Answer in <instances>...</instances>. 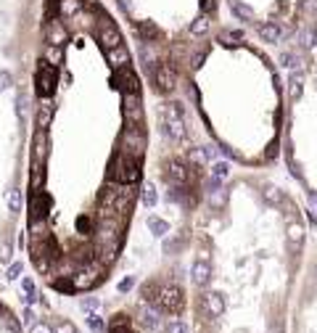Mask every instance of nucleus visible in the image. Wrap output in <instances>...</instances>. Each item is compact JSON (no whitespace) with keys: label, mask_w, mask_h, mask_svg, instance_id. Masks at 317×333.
I'll return each mask as SVG.
<instances>
[{"label":"nucleus","mask_w":317,"mask_h":333,"mask_svg":"<svg viewBox=\"0 0 317 333\" xmlns=\"http://www.w3.org/2000/svg\"><path fill=\"white\" fill-rule=\"evenodd\" d=\"M108 180H116L122 185H132V182L140 180V159L127 154H119L111 161V169H108Z\"/></svg>","instance_id":"obj_1"},{"label":"nucleus","mask_w":317,"mask_h":333,"mask_svg":"<svg viewBox=\"0 0 317 333\" xmlns=\"http://www.w3.org/2000/svg\"><path fill=\"white\" fill-rule=\"evenodd\" d=\"M161 125H164V133L172 140H185L188 130H185V116H183V106L180 103H167L161 109Z\"/></svg>","instance_id":"obj_2"},{"label":"nucleus","mask_w":317,"mask_h":333,"mask_svg":"<svg viewBox=\"0 0 317 333\" xmlns=\"http://www.w3.org/2000/svg\"><path fill=\"white\" fill-rule=\"evenodd\" d=\"M185 299H183V291L177 289V286H161L159 289V296H156V307L164 312H169V315H177L180 310H183Z\"/></svg>","instance_id":"obj_3"},{"label":"nucleus","mask_w":317,"mask_h":333,"mask_svg":"<svg viewBox=\"0 0 317 333\" xmlns=\"http://www.w3.org/2000/svg\"><path fill=\"white\" fill-rule=\"evenodd\" d=\"M122 146H125V151H122V154L140 159V154H143V148H146L143 127H127V130H125V135H122Z\"/></svg>","instance_id":"obj_4"},{"label":"nucleus","mask_w":317,"mask_h":333,"mask_svg":"<svg viewBox=\"0 0 317 333\" xmlns=\"http://www.w3.org/2000/svg\"><path fill=\"white\" fill-rule=\"evenodd\" d=\"M153 82L161 93H169V90L177 88V71H174L172 64H156L153 67Z\"/></svg>","instance_id":"obj_5"},{"label":"nucleus","mask_w":317,"mask_h":333,"mask_svg":"<svg viewBox=\"0 0 317 333\" xmlns=\"http://www.w3.org/2000/svg\"><path fill=\"white\" fill-rule=\"evenodd\" d=\"M53 88H56V67H50L42 58L40 67H37V95L48 98L53 93Z\"/></svg>","instance_id":"obj_6"},{"label":"nucleus","mask_w":317,"mask_h":333,"mask_svg":"<svg viewBox=\"0 0 317 333\" xmlns=\"http://www.w3.org/2000/svg\"><path fill=\"white\" fill-rule=\"evenodd\" d=\"M125 119H127V127L143 125V106H140L138 93H125Z\"/></svg>","instance_id":"obj_7"},{"label":"nucleus","mask_w":317,"mask_h":333,"mask_svg":"<svg viewBox=\"0 0 317 333\" xmlns=\"http://www.w3.org/2000/svg\"><path fill=\"white\" fill-rule=\"evenodd\" d=\"M164 180L169 182V185H185L188 182V167L180 159H172L164 169Z\"/></svg>","instance_id":"obj_8"},{"label":"nucleus","mask_w":317,"mask_h":333,"mask_svg":"<svg viewBox=\"0 0 317 333\" xmlns=\"http://www.w3.org/2000/svg\"><path fill=\"white\" fill-rule=\"evenodd\" d=\"M98 37H101V43H103V48L106 50H111L116 48V45H122V35H119V29L111 24V19H103V24H101V32H98Z\"/></svg>","instance_id":"obj_9"},{"label":"nucleus","mask_w":317,"mask_h":333,"mask_svg":"<svg viewBox=\"0 0 317 333\" xmlns=\"http://www.w3.org/2000/svg\"><path fill=\"white\" fill-rule=\"evenodd\" d=\"M116 88L125 90V93H138L140 85H138V77L130 67H119L116 69Z\"/></svg>","instance_id":"obj_10"},{"label":"nucleus","mask_w":317,"mask_h":333,"mask_svg":"<svg viewBox=\"0 0 317 333\" xmlns=\"http://www.w3.org/2000/svg\"><path fill=\"white\" fill-rule=\"evenodd\" d=\"M32 212H29V225H35V222H42L45 214H48V196L35 191L32 193Z\"/></svg>","instance_id":"obj_11"},{"label":"nucleus","mask_w":317,"mask_h":333,"mask_svg":"<svg viewBox=\"0 0 317 333\" xmlns=\"http://www.w3.org/2000/svg\"><path fill=\"white\" fill-rule=\"evenodd\" d=\"M45 37H48V45H63L66 43V29L58 19H50L48 27H45Z\"/></svg>","instance_id":"obj_12"},{"label":"nucleus","mask_w":317,"mask_h":333,"mask_svg":"<svg viewBox=\"0 0 317 333\" xmlns=\"http://www.w3.org/2000/svg\"><path fill=\"white\" fill-rule=\"evenodd\" d=\"M32 156H35V161H45V156H48V135H45V130H37L35 138H32Z\"/></svg>","instance_id":"obj_13"},{"label":"nucleus","mask_w":317,"mask_h":333,"mask_svg":"<svg viewBox=\"0 0 317 333\" xmlns=\"http://www.w3.org/2000/svg\"><path fill=\"white\" fill-rule=\"evenodd\" d=\"M201 304H204V310L209 312L211 317H219L225 312V302H222V296H219V293H204Z\"/></svg>","instance_id":"obj_14"},{"label":"nucleus","mask_w":317,"mask_h":333,"mask_svg":"<svg viewBox=\"0 0 317 333\" xmlns=\"http://www.w3.org/2000/svg\"><path fill=\"white\" fill-rule=\"evenodd\" d=\"M106 56H108V64L111 67H127L130 64V53H127V48L125 45H116V48H111V50H106Z\"/></svg>","instance_id":"obj_15"},{"label":"nucleus","mask_w":317,"mask_h":333,"mask_svg":"<svg viewBox=\"0 0 317 333\" xmlns=\"http://www.w3.org/2000/svg\"><path fill=\"white\" fill-rule=\"evenodd\" d=\"M45 182V169H42V161H32V178H29V185L32 191H40Z\"/></svg>","instance_id":"obj_16"},{"label":"nucleus","mask_w":317,"mask_h":333,"mask_svg":"<svg viewBox=\"0 0 317 333\" xmlns=\"http://www.w3.org/2000/svg\"><path fill=\"white\" fill-rule=\"evenodd\" d=\"M50 119H53V106H50L48 101H42L40 109H37V127L45 130V127L50 125Z\"/></svg>","instance_id":"obj_17"},{"label":"nucleus","mask_w":317,"mask_h":333,"mask_svg":"<svg viewBox=\"0 0 317 333\" xmlns=\"http://www.w3.org/2000/svg\"><path fill=\"white\" fill-rule=\"evenodd\" d=\"M209 275H211L209 265H206L204 259H198V262L193 265V280H196L198 286H206V280H209Z\"/></svg>","instance_id":"obj_18"},{"label":"nucleus","mask_w":317,"mask_h":333,"mask_svg":"<svg viewBox=\"0 0 317 333\" xmlns=\"http://www.w3.org/2000/svg\"><path fill=\"white\" fill-rule=\"evenodd\" d=\"M108 333H130V317L127 315H114Z\"/></svg>","instance_id":"obj_19"},{"label":"nucleus","mask_w":317,"mask_h":333,"mask_svg":"<svg viewBox=\"0 0 317 333\" xmlns=\"http://www.w3.org/2000/svg\"><path fill=\"white\" fill-rule=\"evenodd\" d=\"M45 61H48L50 67H58V64L63 61V50H61V45H48V50H45Z\"/></svg>","instance_id":"obj_20"},{"label":"nucleus","mask_w":317,"mask_h":333,"mask_svg":"<svg viewBox=\"0 0 317 333\" xmlns=\"http://www.w3.org/2000/svg\"><path fill=\"white\" fill-rule=\"evenodd\" d=\"M259 32H262V37H264L267 43H275L277 37H280V29H277V24H264Z\"/></svg>","instance_id":"obj_21"},{"label":"nucleus","mask_w":317,"mask_h":333,"mask_svg":"<svg viewBox=\"0 0 317 333\" xmlns=\"http://www.w3.org/2000/svg\"><path fill=\"white\" fill-rule=\"evenodd\" d=\"M159 289H161L159 283H146V286H143V299H146V302H151V304H156Z\"/></svg>","instance_id":"obj_22"},{"label":"nucleus","mask_w":317,"mask_h":333,"mask_svg":"<svg viewBox=\"0 0 317 333\" xmlns=\"http://www.w3.org/2000/svg\"><path fill=\"white\" fill-rule=\"evenodd\" d=\"M148 227H151L156 236H164V233H169V225H167L164 220H159V217H151V220H148Z\"/></svg>","instance_id":"obj_23"},{"label":"nucleus","mask_w":317,"mask_h":333,"mask_svg":"<svg viewBox=\"0 0 317 333\" xmlns=\"http://www.w3.org/2000/svg\"><path fill=\"white\" fill-rule=\"evenodd\" d=\"M288 238H291V244H301V238H304V227H301V225H296V222H291V225H288Z\"/></svg>","instance_id":"obj_24"},{"label":"nucleus","mask_w":317,"mask_h":333,"mask_svg":"<svg viewBox=\"0 0 317 333\" xmlns=\"http://www.w3.org/2000/svg\"><path fill=\"white\" fill-rule=\"evenodd\" d=\"M228 178V164L225 161H217L214 167H211V180H225Z\"/></svg>","instance_id":"obj_25"},{"label":"nucleus","mask_w":317,"mask_h":333,"mask_svg":"<svg viewBox=\"0 0 317 333\" xmlns=\"http://www.w3.org/2000/svg\"><path fill=\"white\" fill-rule=\"evenodd\" d=\"M140 196H143V204H146V206H153V204H156V188H153V185H146Z\"/></svg>","instance_id":"obj_26"},{"label":"nucleus","mask_w":317,"mask_h":333,"mask_svg":"<svg viewBox=\"0 0 317 333\" xmlns=\"http://www.w3.org/2000/svg\"><path fill=\"white\" fill-rule=\"evenodd\" d=\"M138 29H140V35H143L146 40H148V37H159V29L153 27V24H148V22H143V24H138Z\"/></svg>","instance_id":"obj_27"},{"label":"nucleus","mask_w":317,"mask_h":333,"mask_svg":"<svg viewBox=\"0 0 317 333\" xmlns=\"http://www.w3.org/2000/svg\"><path fill=\"white\" fill-rule=\"evenodd\" d=\"M87 325H90V328H93L95 333H103V331H106V325H103V320H101L98 315H95V312H93V315L87 317Z\"/></svg>","instance_id":"obj_28"},{"label":"nucleus","mask_w":317,"mask_h":333,"mask_svg":"<svg viewBox=\"0 0 317 333\" xmlns=\"http://www.w3.org/2000/svg\"><path fill=\"white\" fill-rule=\"evenodd\" d=\"M206 29H209V22H206V16H198V19H196V24H193V29H190V32H193V35H204Z\"/></svg>","instance_id":"obj_29"},{"label":"nucleus","mask_w":317,"mask_h":333,"mask_svg":"<svg viewBox=\"0 0 317 333\" xmlns=\"http://www.w3.org/2000/svg\"><path fill=\"white\" fill-rule=\"evenodd\" d=\"M56 14H58V0H48V3H45V19H56Z\"/></svg>","instance_id":"obj_30"},{"label":"nucleus","mask_w":317,"mask_h":333,"mask_svg":"<svg viewBox=\"0 0 317 333\" xmlns=\"http://www.w3.org/2000/svg\"><path fill=\"white\" fill-rule=\"evenodd\" d=\"M8 204H11V209H14V212H19V209H21V193H19V191H11V193H8Z\"/></svg>","instance_id":"obj_31"},{"label":"nucleus","mask_w":317,"mask_h":333,"mask_svg":"<svg viewBox=\"0 0 317 333\" xmlns=\"http://www.w3.org/2000/svg\"><path fill=\"white\" fill-rule=\"evenodd\" d=\"M264 199H267L270 204H280L283 196H280V191H275V188H267V191H264Z\"/></svg>","instance_id":"obj_32"},{"label":"nucleus","mask_w":317,"mask_h":333,"mask_svg":"<svg viewBox=\"0 0 317 333\" xmlns=\"http://www.w3.org/2000/svg\"><path fill=\"white\" fill-rule=\"evenodd\" d=\"M167 333H188V325L180 323V320H172V323L167 325Z\"/></svg>","instance_id":"obj_33"},{"label":"nucleus","mask_w":317,"mask_h":333,"mask_svg":"<svg viewBox=\"0 0 317 333\" xmlns=\"http://www.w3.org/2000/svg\"><path fill=\"white\" fill-rule=\"evenodd\" d=\"M291 98H299V93H301V77H294V80H291Z\"/></svg>","instance_id":"obj_34"},{"label":"nucleus","mask_w":317,"mask_h":333,"mask_svg":"<svg viewBox=\"0 0 317 333\" xmlns=\"http://www.w3.org/2000/svg\"><path fill=\"white\" fill-rule=\"evenodd\" d=\"M280 61L286 64V67H296V64H299V56H294V53H283V56H280Z\"/></svg>","instance_id":"obj_35"},{"label":"nucleus","mask_w":317,"mask_h":333,"mask_svg":"<svg viewBox=\"0 0 317 333\" xmlns=\"http://www.w3.org/2000/svg\"><path fill=\"white\" fill-rule=\"evenodd\" d=\"M235 40H241V32H225L222 35V43H228V45H232Z\"/></svg>","instance_id":"obj_36"},{"label":"nucleus","mask_w":317,"mask_h":333,"mask_svg":"<svg viewBox=\"0 0 317 333\" xmlns=\"http://www.w3.org/2000/svg\"><path fill=\"white\" fill-rule=\"evenodd\" d=\"M19 272H21V262H14V265L8 267V278H11V280L19 278Z\"/></svg>","instance_id":"obj_37"},{"label":"nucleus","mask_w":317,"mask_h":333,"mask_svg":"<svg viewBox=\"0 0 317 333\" xmlns=\"http://www.w3.org/2000/svg\"><path fill=\"white\" fill-rule=\"evenodd\" d=\"M56 289L58 291H74V283H69V280H56Z\"/></svg>","instance_id":"obj_38"},{"label":"nucleus","mask_w":317,"mask_h":333,"mask_svg":"<svg viewBox=\"0 0 317 333\" xmlns=\"http://www.w3.org/2000/svg\"><path fill=\"white\" fill-rule=\"evenodd\" d=\"M32 333H53V331H50L45 323H35V325H32Z\"/></svg>","instance_id":"obj_39"},{"label":"nucleus","mask_w":317,"mask_h":333,"mask_svg":"<svg viewBox=\"0 0 317 333\" xmlns=\"http://www.w3.org/2000/svg\"><path fill=\"white\" fill-rule=\"evenodd\" d=\"M11 82V74H5V71H0V90H5Z\"/></svg>","instance_id":"obj_40"},{"label":"nucleus","mask_w":317,"mask_h":333,"mask_svg":"<svg viewBox=\"0 0 317 333\" xmlns=\"http://www.w3.org/2000/svg\"><path fill=\"white\" fill-rule=\"evenodd\" d=\"M82 307H85V310H98V299H85Z\"/></svg>","instance_id":"obj_41"},{"label":"nucleus","mask_w":317,"mask_h":333,"mask_svg":"<svg viewBox=\"0 0 317 333\" xmlns=\"http://www.w3.org/2000/svg\"><path fill=\"white\" fill-rule=\"evenodd\" d=\"M56 333H74V328H72L69 323H61V325L56 328Z\"/></svg>","instance_id":"obj_42"},{"label":"nucleus","mask_w":317,"mask_h":333,"mask_svg":"<svg viewBox=\"0 0 317 333\" xmlns=\"http://www.w3.org/2000/svg\"><path fill=\"white\" fill-rule=\"evenodd\" d=\"M8 257H11V249L3 246V249H0V262H8Z\"/></svg>","instance_id":"obj_43"},{"label":"nucleus","mask_w":317,"mask_h":333,"mask_svg":"<svg viewBox=\"0 0 317 333\" xmlns=\"http://www.w3.org/2000/svg\"><path fill=\"white\" fill-rule=\"evenodd\" d=\"M235 11H238V14H241L243 19H251V14H249V11L243 8V5H238V3H235Z\"/></svg>","instance_id":"obj_44"},{"label":"nucleus","mask_w":317,"mask_h":333,"mask_svg":"<svg viewBox=\"0 0 317 333\" xmlns=\"http://www.w3.org/2000/svg\"><path fill=\"white\" fill-rule=\"evenodd\" d=\"M119 289H122V291L132 289V280H130V278H127V280H122V283H119Z\"/></svg>","instance_id":"obj_45"},{"label":"nucleus","mask_w":317,"mask_h":333,"mask_svg":"<svg viewBox=\"0 0 317 333\" xmlns=\"http://www.w3.org/2000/svg\"><path fill=\"white\" fill-rule=\"evenodd\" d=\"M315 283H317V270H315Z\"/></svg>","instance_id":"obj_46"},{"label":"nucleus","mask_w":317,"mask_h":333,"mask_svg":"<svg viewBox=\"0 0 317 333\" xmlns=\"http://www.w3.org/2000/svg\"><path fill=\"white\" fill-rule=\"evenodd\" d=\"M0 312H3V307H0Z\"/></svg>","instance_id":"obj_47"}]
</instances>
